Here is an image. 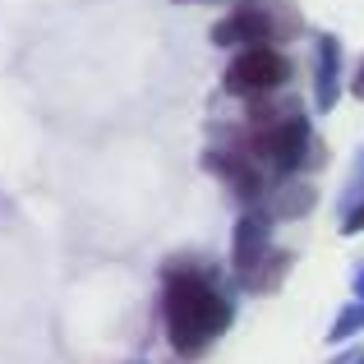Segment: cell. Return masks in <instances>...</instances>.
Wrapping results in <instances>:
<instances>
[{
  "label": "cell",
  "mask_w": 364,
  "mask_h": 364,
  "mask_svg": "<svg viewBox=\"0 0 364 364\" xmlns=\"http://www.w3.org/2000/svg\"><path fill=\"white\" fill-rule=\"evenodd\" d=\"M231 323V304L189 272H171L166 282V328H171V346L180 355H203L208 341Z\"/></svg>",
  "instance_id": "1"
},
{
  "label": "cell",
  "mask_w": 364,
  "mask_h": 364,
  "mask_svg": "<svg viewBox=\"0 0 364 364\" xmlns=\"http://www.w3.org/2000/svg\"><path fill=\"white\" fill-rule=\"evenodd\" d=\"M286 74H291L286 55H282V51H272V46H258V51H240V55H235L222 83H226V92L254 97V92H272V88H282Z\"/></svg>",
  "instance_id": "2"
},
{
  "label": "cell",
  "mask_w": 364,
  "mask_h": 364,
  "mask_svg": "<svg viewBox=\"0 0 364 364\" xmlns=\"http://www.w3.org/2000/svg\"><path fill=\"white\" fill-rule=\"evenodd\" d=\"M304 139H309L304 120H300V116H286V120H267V129H258L254 148H258V157H263V161H272V166L291 171L295 161H300Z\"/></svg>",
  "instance_id": "3"
},
{
  "label": "cell",
  "mask_w": 364,
  "mask_h": 364,
  "mask_svg": "<svg viewBox=\"0 0 364 364\" xmlns=\"http://www.w3.org/2000/svg\"><path fill=\"white\" fill-rule=\"evenodd\" d=\"M213 42L217 46H249V51H258L263 42H272V23H267L263 9H240V14L222 18V23L213 28Z\"/></svg>",
  "instance_id": "4"
},
{
  "label": "cell",
  "mask_w": 364,
  "mask_h": 364,
  "mask_svg": "<svg viewBox=\"0 0 364 364\" xmlns=\"http://www.w3.org/2000/svg\"><path fill=\"white\" fill-rule=\"evenodd\" d=\"M263 240H267V231L254 222V217H245V222H240V235H235V267H240V272L254 267V249H263Z\"/></svg>",
  "instance_id": "5"
},
{
  "label": "cell",
  "mask_w": 364,
  "mask_h": 364,
  "mask_svg": "<svg viewBox=\"0 0 364 364\" xmlns=\"http://www.w3.org/2000/svg\"><path fill=\"white\" fill-rule=\"evenodd\" d=\"M360 323H364V309L346 314V323H337V328H332V341H337V337H346V332H350V328H360Z\"/></svg>",
  "instance_id": "6"
},
{
  "label": "cell",
  "mask_w": 364,
  "mask_h": 364,
  "mask_svg": "<svg viewBox=\"0 0 364 364\" xmlns=\"http://www.w3.org/2000/svg\"><path fill=\"white\" fill-rule=\"evenodd\" d=\"M360 231H364V203L350 213V222H346V235H360Z\"/></svg>",
  "instance_id": "7"
},
{
  "label": "cell",
  "mask_w": 364,
  "mask_h": 364,
  "mask_svg": "<svg viewBox=\"0 0 364 364\" xmlns=\"http://www.w3.org/2000/svg\"><path fill=\"white\" fill-rule=\"evenodd\" d=\"M355 97H364V60H360V74H355Z\"/></svg>",
  "instance_id": "8"
}]
</instances>
